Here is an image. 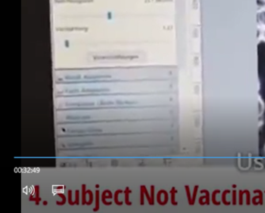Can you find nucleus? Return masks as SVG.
I'll list each match as a JSON object with an SVG mask.
<instances>
[{
    "label": "nucleus",
    "instance_id": "obj_18",
    "mask_svg": "<svg viewBox=\"0 0 265 213\" xmlns=\"http://www.w3.org/2000/svg\"><path fill=\"white\" fill-rule=\"evenodd\" d=\"M154 193H155V188L154 186H151V199L153 201V203L154 204Z\"/></svg>",
    "mask_w": 265,
    "mask_h": 213
},
{
    "label": "nucleus",
    "instance_id": "obj_21",
    "mask_svg": "<svg viewBox=\"0 0 265 213\" xmlns=\"http://www.w3.org/2000/svg\"><path fill=\"white\" fill-rule=\"evenodd\" d=\"M115 103L112 102V101H109V102H107V101H100V102L98 103L99 105H111V104H114Z\"/></svg>",
    "mask_w": 265,
    "mask_h": 213
},
{
    "label": "nucleus",
    "instance_id": "obj_9",
    "mask_svg": "<svg viewBox=\"0 0 265 213\" xmlns=\"http://www.w3.org/2000/svg\"><path fill=\"white\" fill-rule=\"evenodd\" d=\"M122 192H124V191L121 189L117 190V191H115V195H114V199H115V204H116L117 206H120L123 205V202H120V201L118 200V195H119V194L122 193Z\"/></svg>",
    "mask_w": 265,
    "mask_h": 213
},
{
    "label": "nucleus",
    "instance_id": "obj_4",
    "mask_svg": "<svg viewBox=\"0 0 265 213\" xmlns=\"http://www.w3.org/2000/svg\"><path fill=\"white\" fill-rule=\"evenodd\" d=\"M39 190H40V188H39V185L35 186V198L34 199L33 197H32V195H31L30 196V202H31V201H34V202H35V204H36V206H39V202L41 201L40 197H39Z\"/></svg>",
    "mask_w": 265,
    "mask_h": 213
},
{
    "label": "nucleus",
    "instance_id": "obj_3",
    "mask_svg": "<svg viewBox=\"0 0 265 213\" xmlns=\"http://www.w3.org/2000/svg\"><path fill=\"white\" fill-rule=\"evenodd\" d=\"M67 107H89V106H94L93 102H79V103H66Z\"/></svg>",
    "mask_w": 265,
    "mask_h": 213
},
{
    "label": "nucleus",
    "instance_id": "obj_22",
    "mask_svg": "<svg viewBox=\"0 0 265 213\" xmlns=\"http://www.w3.org/2000/svg\"><path fill=\"white\" fill-rule=\"evenodd\" d=\"M111 164L112 165H118V162L117 161H115V160H113L112 161H111Z\"/></svg>",
    "mask_w": 265,
    "mask_h": 213
},
{
    "label": "nucleus",
    "instance_id": "obj_2",
    "mask_svg": "<svg viewBox=\"0 0 265 213\" xmlns=\"http://www.w3.org/2000/svg\"><path fill=\"white\" fill-rule=\"evenodd\" d=\"M67 132L69 133H94V132H102L101 129H96V128H91V129H80V130H67Z\"/></svg>",
    "mask_w": 265,
    "mask_h": 213
},
{
    "label": "nucleus",
    "instance_id": "obj_7",
    "mask_svg": "<svg viewBox=\"0 0 265 213\" xmlns=\"http://www.w3.org/2000/svg\"><path fill=\"white\" fill-rule=\"evenodd\" d=\"M124 194H125V203H126L127 206H132V203L129 201V195L132 194V190L129 189V187H127L126 189L124 191Z\"/></svg>",
    "mask_w": 265,
    "mask_h": 213
},
{
    "label": "nucleus",
    "instance_id": "obj_10",
    "mask_svg": "<svg viewBox=\"0 0 265 213\" xmlns=\"http://www.w3.org/2000/svg\"><path fill=\"white\" fill-rule=\"evenodd\" d=\"M145 191H144V185L141 186L140 187V205L141 206H144L145 204Z\"/></svg>",
    "mask_w": 265,
    "mask_h": 213
},
{
    "label": "nucleus",
    "instance_id": "obj_11",
    "mask_svg": "<svg viewBox=\"0 0 265 213\" xmlns=\"http://www.w3.org/2000/svg\"><path fill=\"white\" fill-rule=\"evenodd\" d=\"M93 143H91V142H84V143H69L67 146L69 147H72V146H93Z\"/></svg>",
    "mask_w": 265,
    "mask_h": 213
},
{
    "label": "nucleus",
    "instance_id": "obj_1",
    "mask_svg": "<svg viewBox=\"0 0 265 213\" xmlns=\"http://www.w3.org/2000/svg\"><path fill=\"white\" fill-rule=\"evenodd\" d=\"M112 192L110 190H105V191H103L101 195V201L103 204L107 206H111L112 204V202H107L106 199H112Z\"/></svg>",
    "mask_w": 265,
    "mask_h": 213
},
{
    "label": "nucleus",
    "instance_id": "obj_6",
    "mask_svg": "<svg viewBox=\"0 0 265 213\" xmlns=\"http://www.w3.org/2000/svg\"><path fill=\"white\" fill-rule=\"evenodd\" d=\"M91 119L90 116H72V115H67L66 119L67 120H89Z\"/></svg>",
    "mask_w": 265,
    "mask_h": 213
},
{
    "label": "nucleus",
    "instance_id": "obj_14",
    "mask_svg": "<svg viewBox=\"0 0 265 213\" xmlns=\"http://www.w3.org/2000/svg\"><path fill=\"white\" fill-rule=\"evenodd\" d=\"M57 195H58V196H60L61 198H62V202H56V205H58V206H63V205L66 204V196H65V195H64L63 193H58L57 194Z\"/></svg>",
    "mask_w": 265,
    "mask_h": 213
},
{
    "label": "nucleus",
    "instance_id": "obj_12",
    "mask_svg": "<svg viewBox=\"0 0 265 213\" xmlns=\"http://www.w3.org/2000/svg\"><path fill=\"white\" fill-rule=\"evenodd\" d=\"M87 193L89 195V201L87 202V205L90 206V205L93 204V193L90 190H87Z\"/></svg>",
    "mask_w": 265,
    "mask_h": 213
},
{
    "label": "nucleus",
    "instance_id": "obj_24",
    "mask_svg": "<svg viewBox=\"0 0 265 213\" xmlns=\"http://www.w3.org/2000/svg\"><path fill=\"white\" fill-rule=\"evenodd\" d=\"M96 188H99V184H96Z\"/></svg>",
    "mask_w": 265,
    "mask_h": 213
},
{
    "label": "nucleus",
    "instance_id": "obj_19",
    "mask_svg": "<svg viewBox=\"0 0 265 213\" xmlns=\"http://www.w3.org/2000/svg\"><path fill=\"white\" fill-rule=\"evenodd\" d=\"M260 39H261V40L264 41V42H265V28H264V29L261 31V35H260Z\"/></svg>",
    "mask_w": 265,
    "mask_h": 213
},
{
    "label": "nucleus",
    "instance_id": "obj_5",
    "mask_svg": "<svg viewBox=\"0 0 265 213\" xmlns=\"http://www.w3.org/2000/svg\"><path fill=\"white\" fill-rule=\"evenodd\" d=\"M95 208L93 209V212H97L100 210V191L96 190L95 192Z\"/></svg>",
    "mask_w": 265,
    "mask_h": 213
},
{
    "label": "nucleus",
    "instance_id": "obj_16",
    "mask_svg": "<svg viewBox=\"0 0 265 213\" xmlns=\"http://www.w3.org/2000/svg\"><path fill=\"white\" fill-rule=\"evenodd\" d=\"M75 204L77 205V206H78V205H80V191L79 190H77L76 191V192H75Z\"/></svg>",
    "mask_w": 265,
    "mask_h": 213
},
{
    "label": "nucleus",
    "instance_id": "obj_8",
    "mask_svg": "<svg viewBox=\"0 0 265 213\" xmlns=\"http://www.w3.org/2000/svg\"><path fill=\"white\" fill-rule=\"evenodd\" d=\"M87 195H88V193H87V188H86V184H83L82 193H81V199H82L83 206L87 204V202H88V201H87Z\"/></svg>",
    "mask_w": 265,
    "mask_h": 213
},
{
    "label": "nucleus",
    "instance_id": "obj_20",
    "mask_svg": "<svg viewBox=\"0 0 265 213\" xmlns=\"http://www.w3.org/2000/svg\"><path fill=\"white\" fill-rule=\"evenodd\" d=\"M83 91H87V92L108 91V89H83Z\"/></svg>",
    "mask_w": 265,
    "mask_h": 213
},
{
    "label": "nucleus",
    "instance_id": "obj_23",
    "mask_svg": "<svg viewBox=\"0 0 265 213\" xmlns=\"http://www.w3.org/2000/svg\"><path fill=\"white\" fill-rule=\"evenodd\" d=\"M43 204H44V206H46V205L47 204V202H46V201H44V202H43Z\"/></svg>",
    "mask_w": 265,
    "mask_h": 213
},
{
    "label": "nucleus",
    "instance_id": "obj_17",
    "mask_svg": "<svg viewBox=\"0 0 265 213\" xmlns=\"http://www.w3.org/2000/svg\"><path fill=\"white\" fill-rule=\"evenodd\" d=\"M117 104H135L137 102L135 101H121V100H117Z\"/></svg>",
    "mask_w": 265,
    "mask_h": 213
},
{
    "label": "nucleus",
    "instance_id": "obj_13",
    "mask_svg": "<svg viewBox=\"0 0 265 213\" xmlns=\"http://www.w3.org/2000/svg\"><path fill=\"white\" fill-rule=\"evenodd\" d=\"M68 203L69 206H75V202L73 201V191L71 190L68 191Z\"/></svg>",
    "mask_w": 265,
    "mask_h": 213
},
{
    "label": "nucleus",
    "instance_id": "obj_15",
    "mask_svg": "<svg viewBox=\"0 0 265 213\" xmlns=\"http://www.w3.org/2000/svg\"><path fill=\"white\" fill-rule=\"evenodd\" d=\"M144 191H145V196H146V199H147L148 202H149V205L153 206V203L152 199H151V195H149V193L148 192L147 189L145 188V185H144Z\"/></svg>",
    "mask_w": 265,
    "mask_h": 213
}]
</instances>
